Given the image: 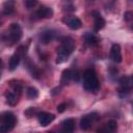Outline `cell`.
Wrapping results in <instances>:
<instances>
[{"label":"cell","mask_w":133,"mask_h":133,"mask_svg":"<svg viewBox=\"0 0 133 133\" xmlns=\"http://www.w3.org/2000/svg\"><path fill=\"white\" fill-rule=\"evenodd\" d=\"M63 22L66 23V25L73 30L79 29L81 27V21L76 17H66L63 19Z\"/></svg>","instance_id":"13"},{"label":"cell","mask_w":133,"mask_h":133,"mask_svg":"<svg viewBox=\"0 0 133 133\" xmlns=\"http://www.w3.org/2000/svg\"><path fill=\"white\" fill-rule=\"evenodd\" d=\"M37 4V2L36 1H30V0H28V1H25V5L27 6V8H32L33 6H35Z\"/></svg>","instance_id":"24"},{"label":"cell","mask_w":133,"mask_h":133,"mask_svg":"<svg viewBox=\"0 0 133 133\" xmlns=\"http://www.w3.org/2000/svg\"><path fill=\"white\" fill-rule=\"evenodd\" d=\"M75 130V121L73 118H66L61 123L60 133H73Z\"/></svg>","instance_id":"10"},{"label":"cell","mask_w":133,"mask_h":133,"mask_svg":"<svg viewBox=\"0 0 133 133\" xmlns=\"http://www.w3.org/2000/svg\"><path fill=\"white\" fill-rule=\"evenodd\" d=\"M21 57H22V54L20 53V51L16 52V53L10 57V59H9V64H8L10 71H15V70L17 69V66H18L19 63H20Z\"/></svg>","instance_id":"15"},{"label":"cell","mask_w":133,"mask_h":133,"mask_svg":"<svg viewBox=\"0 0 133 133\" xmlns=\"http://www.w3.org/2000/svg\"><path fill=\"white\" fill-rule=\"evenodd\" d=\"M116 129H117L116 122L111 119V121L107 122L105 125H103L102 127H100L97 130V133H115Z\"/></svg>","instance_id":"8"},{"label":"cell","mask_w":133,"mask_h":133,"mask_svg":"<svg viewBox=\"0 0 133 133\" xmlns=\"http://www.w3.org/2000/svg\"><path fill=\"white\" fill-rule=\"evenodd\" d=\"M1 119H2V123L0 126V133H8L15 128L17 123V118L15 114L9 111L3 112L1 115Z\"/></svg>","instance_id":"4"},{"label":"cell","mask_w":133,"mask_h":133,"mask_svg":"<svg viewBox=\"0 0 133 133\" xmlns=\"http://www.w3.org/2000/svg\"><path fill=\"white\" fill-rule=\"evenodd\" d=\"M5 97H6L7 104L10 106H15L19 101V95L16 94L15 91H7L5 94Z\"/></svg>","instance_id":"16"},{"label":"cell","mask_w":133,"mask_h":133,"mask_svg":"<svg viewBox=\"0 0 133 133\" xmlns=\"http://www.w3.org/2000/svg\"><path fill=\"white\" fill-rule=\"evenodd\" d=\"M71 80H73V71H72V69H66L62 72L60 83L62 85H65V84H69V82Z\"/></svg>","instance_id":"17"},{"label":"cell","mask_w":133,"mask_h":133,"mask_svg":"<svg viewBox=\"0 0 133 133\" xmlns=\"http://www.w3.org/2000/svg\"><path fill=\"white\" fill-rule=\"evenodd\" d=\"M91 16H92L94 21H95V29L96 30H101L102 28H104L106 22L103 19V17L101 16V14L98 12V11H96V10H94L91 12Z\"/></svg>","instance_id":"11"},{"label":"cell","mask_w":133,"mask_h":133,"mask_svg":"<svg viewBox=\"0 0 133 133\" xmlns=\"http://www.w3.org/2000/svg\"><path fill=\"white\" fill-rule=\"evenodd\" d=\"M29 66H28V69H29V71H30V73H31V76L32 77H34V78H38L39 77V72H38V70L35 68V65H33V64H28Z\"/></svg>","instance_id":"22"},{"label":"cell","mask_w":133,"mask_h":133,"mask_svg":"<svg viewBox=\"0 0 133 133\" xmlns=\"http://www.w3.org/2000/svg\"><path fill=\"white\" fill-rule=\"evenodd\" d=\"M110 58L113 62L119 63L122 61V51L118 44H113L110 49Z\"/></svg>","instance_id":"9"},{"label":"cell","mask_w":133,"mask_h":133,"mask_svg":"<svg viewBox=\"0 0 133 133\" xmlns=\"http://www.w3.org/2000/svg\"><path fill=\"white\" fill-rule=\"evenodd\" d=\"M83 87L92 92H96L99 89L100 83L94 69H87L83 73Z\"/></svg>","instance_id":"3"},{"label":"cell","mask_w":133,"mask_h":133,"mask_svg":"<svg viewBox=\"0 0 133 133\" xmlns=\"http://www.w3.org/2000/svg\"><path fill=\"white\" fill-rule=\"evenodd\" d=\"M84 41L87 45H90V46H94V45H97L98 42H99V38L94 34V33H90V32H87L85 35H84Z\"/></svg>","instance_id":"18"},{"label":"cell","mask_w":133,"mask_h":133,"mask_svg":"<svg viewBox=\"0 0 133 133\" xmlns=\"http://www.w3.org/2000/svg\"><path fill=\"white\" fill-rule=\"evenodd\" d=\"M74 48H75V44H74V41L71 37H63V38H61L60 46L57 49L58 54H57L56 63H62L65 60H68V58L72 54Z\"/></svg>","instance_id":"1"},{"label":"cell","mask_w":133,"mask_h":133,"mask_svg":"<svg viewBox=\"0 0 133 133\" xmlns=\"http://www.w3.org/2000/svg\"><path fill=\"white\" fill-rule=\"evenodd\" d=\"M9 85H10V87L12 88V91H15L16 94H18L19 96L21 95L22 89H23V85H22L21 82L16 81V80H12V81L9 82Z\"/></svg>","instance_id":"19"},{"label":"cell","mask_w":133,"mask_h":133,"mask_svg":"<svg viewBox=\"0 0 133 133\" xmlns=\"http://www.w3.org/2000/svg\"><path fill=\"white\" fill-rule=\"evenodd\" d=\"M47 133H55V132H54V131H48Z\"/></svg>","instance_id":"28"},{"label":"cell","mask_w":133,"mask_h":133,"mask_svg":"<svg viewBox=\"0 0 133 133\" xmlns=\"http://www.w3.org/2000/svg\"><path fill=\"white\" fill-rule=\"evenodd\" d=\"M36 16L39 18V19H49L53 16V10L52 8L48 7V6H45V5H42L37 11H36Z\"/></svg>","instance_id":"12"},{"label":"cell","mask_w":133,"mask_h":133,"mask_svg":"<svg viewBox=\"0 0 133 133\" xmlns=\"http://www.w3.org/2000/svg\"><path fill=\"white\" fill-rule=\"evenodd\" d=\"M65 108H66V105H65L64 103H61V104H59V105L57 106V111H58V112H63V111L65 110Z\"/></svg>","instance_id":"25"},{"label":"cell","mask_w":133,"mask_h":133,"mask_svg":"<svg viewBox=\"0 0 133 133\" xmlns=\"http://www.w3.org/2000/svg\"><path fill=\"white\" fill-rule=\"evenodd\" d=\"M131 81H132V85H133V74H132V76H131Z\"/></svg>","instance_id":"27"},{"label":"cell","mask_w":133,"mask_h":133,"mask_svg":"<svg viewBox=\"0 0 133 133\" xmlns=\"http://www.w3.org/2000/svg\"><path fill=\"white\" fill-rule=\"evenodd\" d=\"M12 11H14V2L12 1L5 2L3 5V14L4 15H10Z\"/></svg>","instance_id":"20"},{"label":"cell","mask_w":133,"mask_h":133,"mask_svg":"<svg viewBox=\"0 0 133 133\" xmlns=\"http://www.w3.org/2000/svg\"><path fill=\"white\" fill-rule=\"evenodd\" d=\"M26 94H27V97H28L29 99H35V98H37V96H38L37 89H36L35 87H33V86L28 87Z\"/></svg>","instance_id":"21"},{"label":"cell","mask_w":133,"mask_h":133,"mask_svg":"<svg viewBox=\"0 0 133 133\" xmlns=\"http://www.w3.org/2000/svg\"><path fill=\"white\" fill-rule=\"evenodd\" d=\"M132 87V81L131 78L129 77H122L119 80V88H118V92L119 95H126L130 91Z\"/></svg>","instance_id":"6"},{"label":"cell","mask_w":133,"mask_h":133,"mask_svg":"<svg viewBox=\"0 0 133 133\" xmlns=\"http://www.w3.org/2000/svg\"><path fill=\"white\" fill-rule=\"evenodd\" d=\"M132 28H133V27H132Z\"/></svg>","instance_id":"30"},{"label":"cell","mask_w":133,"mask_h":133,"mask_svg":"<svg viewBox=\"0 0 133 133\" xmlns=\"http://www.w3.org/2000/svg\"><path fill=\"white\" fill-rule=\"evenodd\" d=\"M131 16H132L131 12H126V14L124 15V19H125L126 21H129V20L131 19Z\"/></svg>","instance_id":"26"},{"label":"cell","mask_w":133,"mask_h":133,"mask_svg":"<svg viewBox=\"0 0 133 133\" xmlns=\"http://www.w3.org/2000/svg\"><path fill=\"white\" fill-rule=\"evenodd\" d=\"M99 118H100V116H99V114L97 112H91V113H89L87 115H84L81 118V121H80V128L85 131V130L89 129V127L91 126V124L94 122L98 121Z\"/></svg>","instance_id":"5"},{"label":"cell","mask_w":133,"mask_h":133,"mask_svg":"<svg viewBox=\"0 0 133 133\" xmlns=\"http://www.w3.org/2000/svg\"><path fill=\"white\" fill-rule=\"evenodd\" d=\"M21 37H22V28L18 23L10 24L7 31L2 35L3 42L8 46H12L17 44L21 39Z\"/></svg>","instance_id":"2"},{"label":"cell","mask_w":133,"mask_h":133,"mask_svg":"<svg viewBox=\"0 0 133 133\" xmlns=\"http://www.w3.org/2000/svg\"><path fill=\"white\" fill-rule=\"evenodd\" d=\"M132 108H133V103H132Z\"/></svg>","instance_id":"29"},{"label":"cell","mask_w":133,"mask_h":133,"mask_svg":"<svg viewBox=\"0 0 133 133\" xmlns=\"http://www.w3.org/2000/svg\"><path fill=\"white\" fill-rule=\"evenodd\" d=\"M54 118H55V115L52 114V113H49V112H39V113H37L38 123L43 127H46L49 124H51L54 121Z\"/></svg>","instance_id":"7"},{"label":"cell","mask_w":133,"mask_h":133,"mask_svg":"<svg viewBox=\"0 0 133 133\" xmlns=\"http://www.w3.org/2000/svg\"><path fill=\"white\" fill-rule=\"evenodd\" d=\"M24 113H25V115H27V117H31V116H33V114H35V113H37V112H36V109H35V108L30 107V108H28Z\"/></svg>","instance_id":"23"},{"label":"cell","mask_w":133,"mask_h":133,"mask_svg":"<svg viewBox=\"0 0 133 133\" xmlns=\"http://www.w3.org/2000/svg\"><path fill=\"white\" fill-rule=\"evenodd\" d=\"M56 36V32L54 30H46L44 32H42L39 39L43 44H48L50 42H52Z\"/></svg>","instance_id":"14"}]
</instances>
